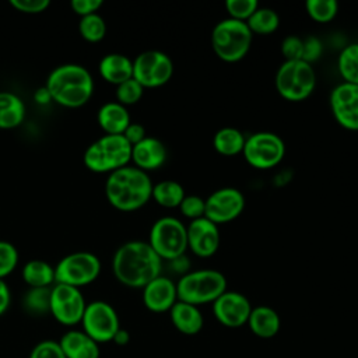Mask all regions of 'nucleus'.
I'll list each match as a JSON object with an SVG mask.
<instances>
[{
	"label": "nucleus",
	"instance_id": "obj_16",
	"mask_svg": "<svg viewBox=\"0 0 358 358\" xmlns=\"http://www.w3.org/2000/svg\"><path fill=\"white\" fill-rule=\"evenodd\" d=\"M252 305L249 299L236 291H225L213 302L214 317L225 327L236 329L248 323Z\"/></svg>",
	"mask_w": 358,
	"mask_h": 358
},
{
	"label": "nucleus",
	"instance_id": "obj_27",
	"mask_svg": "<svg viewBox=\"0 0 358 358\" xmlns=\"http://www.w3.org/2000/svg\"><path fill=\"white\" fill-rule=\"evenodd\" d=\"M246 137L235 127H222L213 137L214 150L225 157H234L243 151Z\"/></svg>",
	"mask_w": 358,
	"mask_h": 358
},
{
	"label": "nucleus",
	"instance_id": "obj_42",
	"mask_svg": "<svg viewBox=\"0 0 358 358\" xmlns=\"http://www.w3.org/2000/svg\"><path fill=\"white\" fill-rule=\"evenodd\" d=\"M70 6L77 15L85 17L96 13L102 7V0H73Z\"/></svg>",
	"mask_w": 358,
	"mask_h": 358
},
{
	"label": "nucleus",
	"instance_id": "obj_10",
	"mask_svg": "<svg viewBox=\"0 0 358 358\" xmlns=\"http://www.w3.org/2000/svg\"><path fill=\"white\" fill-rule=\"evenodd\" d=\"M246 162L256 169L277 166L285 155L282 138L273 131H257L249 136L242 151Z\"/></svg>",
	"mask_w": 358,
	"mask_h": 358
},
{
	"label": "nucleus",
	"instance_id": "obj_20",
	"mask_svg": "<svg viewBox=\"0 0 358 358\" xmlns=\"http://www.w3.org/2000/svg\"><path fill=\"white\" fill-rule=\"evenodd\" d=\"M59 345L66 358H99L101 348L83 330H67L59 340Z\"/></svg>",
	"mask_w": 358,
	"mask_h": 358
},
{
	"label": "nucleus",
	"instance_id": "obj_6",
	"mask_svg": "<svg viewBox=\"0 0 358 358\" xmlns=\"http://www.w3.org/2000/svg\"><path fill=\"white\" fill-rule=\"evenodd\" d=\"M253 41V34L243 21L225 18L221 20L211 32V46L214 53L227 63L242 60Z\"/></svg>",
	"mask_w": 358,
	"mask_h": 358
},
{
	"label": "nucleus",
	"instance_id": "obj_11",
	"mask_svg": "<svg viewBox=\"0 0 358 358\" xmlns=\"http://www.w3.org/2000/svg\"><path fill=\"white\" fill-rule=\"evenodd\" d=\"M81 330L98 344L112 341L116 331L120 329V322L115 308L105 301H92L87 303Z\"/></svg>",
	"mask_w": 358,
	"mask_h": 358
},
{
	"label": "nucleus",
	"instance_id": "obj_24",
	"mask_svg": "<svg viewBox=\"0 0 358 358\" xmlns=\"http://www.w3.org/2000/svg\"><path fill=\"white\" fill-rule=\"evenodd\" d=\"M246 324L255 336L260 338H271L280 331L281 320L273 308L260 305L252 308Z\"/></svg>",
	"mask_w": 358,
	"mask_h": 358
},
{
	"label": "nucleus",
	"instance_id": "obj_25",
	"mask_svg": "<svg viewBox=\"0 0 358 358\" xmlns=\"http://www.w3.org/2000/svg\"><path fill=\"white\" fill-rule=\"evenodd\" d=\"M25 119V103L10 91H0V129L10 130L18 127Z\"/></svg>",
	"mask_w": 358,
	"mask_h": 358
},
{
	"label": "nucleus",
	"instance_id": "obj_43",
	"mask_svg": "<svg viewBox=\"0 0 358 358\" xmlns=\"http://www.w3.org/2000/svg\"><path fill=\"white\" fill-rule=\"evenodd\" d=\"M123 137H124L131 145H134V144L140 143L141 140H144V138L147 137V134H145V129H144L143 124L131 122V123L127 126V129L124 130Z\"/></svg>",
	"mask_w": 358,
	"mask_h": 358
},
{
	"label": "nucleus",
	"instance_id": "obj_15",
	"mask_svg": "<svg viewBox=\"0 0 358 358\" xmlns=\"http://www.w3.org/2000/svg\"><path fill=\"white\" fill-rule=\"evenodd\" d=\"M330 108L336 122L352 131H358V85L340 83L331 90Z\"/></svg>",
	"mask_w": 358,
	"mask_h": 358
},
{
	"label": "nucleus",
	"instance_id": "obj_22",
	"mask_svg": "<svg viewBox=\"0 0 358 358\" xmlns=\"http://www.w3.org/2000/svg\"><path fill=\"white\" fill-rule=\"evenodd\" d=\"M169 316L175 329L185 336L197 334L204 324V319L199 306L182 301H178L171 308Z\"/></svg>",
	"mask_w": 358,
	"mask_h": 358
},
{
	"label": "nucleus",
	"instance_id": "obj_12",
	"mask_svg": "<svg viewBox=\"0 0 358 358\" xmlns=\"http://www.w3.org/2000/svg\"><path fill=\"white\" fill-rule=\"evenodd\" d=\"M173 76L172 59L161 50H145L133 60V78L143 88H157Z\"/></svg>",
	"mask_w": 358,
	"mask_h": 358
},
{
	"label": "nucleus",
	"instance_id": "obj_2",
	"mask_svg": "<svg viewBox=\"0 0 358 358\" xmlns=\"http://www.w3.org/2000/svg\"><path fill=\"white\" fill-rule=\"evenodd\" d=\"M152 182L147 172L134 165L110 172L105 180L108 203L119 211H136L145 206L152 194Z\"/></svg>",
	"mask_w": 358,
	"mask_h": 358
},
{
	"label": "nucleus",
	"instance_id": "obj_18",
	"mask_svg": "<svg viewBox=\"0 0 358 358\" xmlns=\"http://www.w3.org/2000/svg\"><path fill=\"white\" fill-rule=\"evenodd\" d=\"M176 302V282H173L169 277L161 274L143 288V303L151 312H169Z\"/></svg>",
	"mask_w": 358,
	"mask_h": 358
},
{
	"label": "nucleus",
	"instance_id": "obj_32",
	"mask_svg": "<svg viewBox=\"0 0 358 358\" xmlns=\"http://www.w3.org/2000/svg\"><path fill=\"white\" fill-rule=\"evenodd\" d=\"M78 31H80V35L87 42L94 43L103 39L106 34V24H105V20L98 13H94L80 18Z\"/></svg>",
	"mask_w": 358,
	"mask_h": 358
},
{
	"label": "nucleus",
	"instance_id": "obj_46",
	"mask_svg": "<svg viewBox=\"0 0 358 358\" xmlns=\"http://www.w3.org/2000/svg\"><path fill=\"white\" fill-rule=\"evenodd\" d=\"M34 101H35L38 105H42V106L49 105L50 102H53L52 95H50L49 90L46 88V85H42V87H39V88L35 90V92H34Z\"/></svg>",
	"mask_w": 358,
	"mask_h": 358
},
{
	"label": "nucleus",
	"instance_id": "obj_44",
	"mask_svg": "<svg viewBox=\"0 0 358 358\" xmlns=\"http://www.w3.org/2000/svg\"><path fill=\"white\" fill-rule=\"evenodd\" d=\"M166 263H168L171 271L176 273V274H180V277L190 271L189 270L190 268V260L186 257V255H182V256L176 257V259H172V260H169Z\"/></svg>",
	"mask_w": 358,
	"mask_h": 358
},
{
	"label": "nucleus",
	"instance_id": "obj_14",
	"mask_svg": "<svg viewBox=\"0 0 358 358\" xmlns=\"http://www.w3.org/2000/svg\"><path fill=\"white\" fill-rule=\"evenodd\" d=\"M245 208V197L235 187H221L206 199L204 217L214 224H225L238 218Z\"/></svg>",
	"mask_w": 358,
	"mask_h": 358
},
{
	"label": "nucleus",
	"instance_id": "obj_41",
	"mask_svg": "<svg viewBox=\"0 0 358 358\" xmlns=\"http://www.w3.org/2000/svg\"><path fill=\"white\" fill-rule=\"evenodd\" d=\"M322 42L316 36H308L303 39V55L302 60L312 64L322 56Z\"/></svg>",
	"mask_w": 358,
	"mask_h": 358
},
{
	"label": "nucleus",
	"instance_id": "obj_31",
	"mask_svg": "<svg viewBox=\"0 0 358 358\" xmlns=\"http://www.w3.org/2000/svg\"><path fill=\"white\" fill-rule=\"evenodd\" d=\"M24 309L35 316L46 315L50 309V287L29 288L22 298Z\"/></svg>",
	"mask_w": 358,
	"mask_h": 358
},
{
	"label": "nucleus",
	"instance_id": "obj_35",
	"mask_svg": "<svg viewBox=\"0 0 358 358\" xmlns=\"http://www.w3.org/2000/svg\"><path fill=\"white\" fill-rule=\"evenodd\" d=\"M259 8V3L256 0H227L225 10L232 20L246 22L250 15Z\"/></svg>",
	"mask_w": 358,
	"mask_h": 358
},
{
	"label": "nucleus",
	"instance_id": "obj_47",
	"mask_svg": "<svg viewBox=\"0 0 358 358\" xmlns=\"http://www.w3.org/2000/svg\"><path fill=\"white\" fill-rule=\"evenodd\" d=\"M112 341H113L116 345H126V344H129V341H130V334H129V331H127L126 329H122V327H120V329L116 331V334L113 336Z\"/></svg>",
	"mask_w": 358,
	"mask_h": 358
},
{
	"label": "nucleus",
	"instance_id": "obj_7",
	"mask_svg": "<svg viewBox=\"0 0 358 358\" xmlns=\"http://www.w3.org/2000/svg\"><path fill=\"white\" fill-rule=\"evenodd\" d=\"M316 87V73L303 60H284L275 74L278 94L291 102L306 99Z\"/></svg>",
	"mask_w": 358,
	"mask_h": 358
},
{
	"label": "nucleus",
	"instance_id": "obj_33",
	"mask_svg": "<svg viewBox=\"0 0 358 358\" xmlns=\"http://www.w3.org/2000/svg\"><path fill=\"white\" fill-rule=\"evenodd\" d=\"M308 15L320 24L330 22L338 11V4L334 0H308L305 3Z\"/></svg>",
	"mask_w": 358,
	"mask_h": 358
},
{
	"label": "nucleus",
	"instance_id": "obj_28",
	"mask_svg": "<svg viewBox=\"0 0 358 358\" xmlns=\"http://www.w3.org/2000/svg\"><path fill=\"white\" fill-rule=\"evenodd\" d=\"M185 189L176 180H161L152 186L151 199L165 208L179 207L185 199Z\"/></svg>",
	"mask_w": 358,
	"mask_h": 358
},
{
	"label": "nucleus",
	"instance_id": "obj_36",
	"mask_svg": "<svg viewBox=\"0 0 358 358\" xmlns=\"http://www.w3.org/2000/svg\"><path fill=\"white\" fill-rule=\"evenodd\" d=\"M18 264V250L7 241H0V278L10 275Z\"/></svg>",
	"mask_w": 358,
	"mask_h": 358
},
{
	"label": "nucleus",
	"instance_id": "obj_19",
	"mask_svg": "<svg viewBox=\"0 0 358 358\" xmlns=\"http://www.w3.org/2000/svg\"><path fill=\"white\" fill-rule=\"evenodd\" d=\"M131 161L136 168L148 172L161 168L166 161V147L155 137H145L131 145Z\"/></svg>",
	"mask_w": 358,
	"mask_h": 358
},
{
	"label": "nucleus",
	"instance_id": "obj_4",
	"mask_svg": "<svg viewBox=\"0 0 358 358\" xmlns=\"http://www.w3.org/2000/svg\"><path fill=\"white\" fill-rule=\"evenodd\" d=\"M131 161V144L123 134H103L91 143L83 155L85 168L95 173H110Z\"/></svg>",
	"mask_w": 358,
	"mask_h": 358
},
{
	"label": "nucleus",
	"instance_id": "obj_21",
	"mask_svg": "<svg viewBox=\"0 0 358 358\" xmlns=\"http://www.w3.org/2000/svg\"><path fill=\"white\" fill-rule=\"evenodd\" d=\"M101 77L113 85H119L133 78V60L122 53H108L98 64Z\"/></svg>",
	"mask_w": 358,
	"mask_h": 358
},
{
	"label": "nucleus",
	"instance_id": "obj_13",
	"mask_svg": "<svg viewBox=\"0 0 358 358\" xmlns=\"http://www.w3.org/2000/svg\"><path fill=\"white\" fill-rule=\"evenodd\" d=\"M87 302L80 288L57 284L50 287V309L49 313L63 326L73 327L81 323Z\"/></svg>",
	"mask_w": 358,
	"mask_h": 358
},
{
	"label": "nucleus",
	"instance_id": "obj_8",
	"mask_svg": "<svg viewBox=\"0 0 358 358\" xmlns=\"http://www.w3.org/2000/svg\"><path fill=\"white\" fill-rule=\"evenodd\" d=\"M148 243L162 262L176 259L187 249L186 225L175 217H161L150 229Z\"/></svg>",
	"mask_w": 358,
	"mask_h": 358
},
{
	"label": "nucleus",
	"instance_id": "obj_23",
	"mask_svg": "<svg viewBox=\"0 0 358 358\" xmlns=\"http://www.w3.org/2000/svg\"><path fill=\"white\" fill-rule=\"evenodd\" d=\"M96 122L105 134H123L131 123L127 108L116 101L106 102L98 109Z\"/></svg>",
	"mask_w": 358,
	"mask_h": 358
},
{
	"label": "nucleus",
	"instance_id": "obj_3",
	"mask_svg": "<svg viewBox=\"0 0 358 358\" xmlns=\"http://www.w3.org/2000/svg\"><path fill=\"white\" fill-rule=\"evenodd\" d=\"M45 85L53 102L64 108H80L94 94V78L91 73L84 66L76 63L55 67L49 73Z\"/></svg>",
	"mask_w": 358,
	"mask_h": 358
},
{
	"label": "nucleus",
	"instance_id": "obj_45",
	"mask_svg": "<svg viewBox=\"0 0 358 358\" xmlns=\"http://www.w3.org/2000/svg\"><path fill=\"white\" fill-rule=\"evenodd\" d=\"M11 305V291L4 280L0 278V316H3Z\"/></svg>",
	"mask_w": 358,
	"mask_h": 358
},
{
	"label": "nucleus",
	"instance_id": "obj_38",
	"mask_svg": "<svg viewBox=\"0 0 358 358\" xmlns=\"http://www.w3.org/2000/svg\"><path fill=\"white\" fill-rule=\"evenodd\" d=\"M28 358H66V357L59 345V341L42 340L32 347Z\"/></svg>",
	"mask_w": 358,
	"mask_h": 358
},
{
	"label": "nucleus",
	"instance_id": "obj_17",
	"mask_svg": "<svg viewBox=\"0 0 358 358\" xmlns=\"http://www.w3.org/2000/svg\"><path fill=\"white\" fill-rule=\"evenodd\" d=\"M187 248L199 257H211L220 248L218 225L206 217L193 220L186 227Z\"/></svg>",
	"mask_w": 358,
	"mask_h": 358
},
{
	"label": "nucleus",
	"instance_id": "obj_30",
	"mask_svg": "<svg viewBox=\"0 0 358 358\" xmlns=\"http://www.w3.org/2000/svg\"><path fill=\"white\" fill-rule=\"evenodd\" d=\"M337 69L344 83L358 85V42L343 48L337 59Z\"/></svg>",
	"mask_w": 358,
	"mask_h": 358
},
{
	"label": "nucleus",
	"instance_id": "obj_5",
	"mask_svg": "<svg viewBox=\"0 0 358 358\" xmlns=\"http://www.w3.org/2000/svg\"><path fill=\"white\" fill-rule=\"evenodd\" d=\"M225 291V275L221 271L213 268L189 271L185 275H182L176 282L178 301L192 303L196 306L210 302L213 303Z\"/></svg>",
	"mask_w": 358,
	"mask_h": 358
},
{
	"label": "nucleus",
	"instance_id": "obj_34",
	"mask_svg": "<svg viewBox=\"0 0 358 358\" xmlns=\"http://www.w3.org/2000/svg\"><path fill=\"white\" fill-rule=\"evenodd\" d=\"M144 94V88L140 83H137L134 78H130L119 85H116V102H119L123 106L134 105L137 103Z\"/></svg>",
	"mask_w": 358,
	"mask_h": 358
},
{
	"label": "nucleus",
	"instance_id": "obj_1",
	"mask_svg": "<svg viewBox=\"0 0 358 358\" xmlns=\"http://www.w3.org/2000/svg\"><path fill=\"white\" fill-rule=\"evenodd\" d=\"M112 271L120 284L143 289L161 275L162 260L148 242L129 241L116 249L112 257Z\"/></svg>",
	"mask_w": 358,
	"mask_h": 358
},
{
	"label": "nucleus",
	"instance_id": "obj_26",
	"mask_svg": "<svg viewBox=\"0 0 358 358\" xmlns=\"http://www.w3.org/2000/svg\"><path fill=\"white\" fill-rule=\"evenodd\" d=\"M21 275L29 288H48L55 284V267L41 259L27 262Z\"/></svg>",
	"mask_w": 358,
	"mask_h": 358
},
{
	"label": "nucleus",
	"instance_id": "obj_37",
	"mask_svg": "<svg viewBox=\"0 0 358 358\" xmlns=\"http://www.w3.org/2000/svg\"><path fill=\"white\" fill-rule=\"evenodd\" d=\"M179 210L182 215L189 218L190 221L201 218L204 217V211H206V200L194 194L185 196V199L179 206Z\"/></svg>",
	"mask_w": 358,
	"mask_h": 358
},
{
	"label": "nucleus",
	"instance_id": "obj_39",
	"mask_svg": "<svg viewBox=\"0 0 358 358\" xmlns=\"http://www.w3.org/2000/svg\"><path fill=\"white\" fill-rule=\"evenodd\" d=\"M281 53L285 60H302L303 39L289 35L281 42Z\"/></svg>",
	"mask_w": 358,
	"mask_h": 358
},
{
	"label": "nucleus",
	"instance_id": "obj_40",
	"mask_svg": "<svg viewBox=\"0 0 358 358\" xmlns=\"http://www.w3.org/2000/svg\"><path fill=\"white\" fill-rule=\"evenodd\" d=\"M10 6L24 14H39L48 10L49 0H10Z\"/></svg>",
	"mask_w": 358,
	"mask_h": 358
},
{
	"label": "nucleus",
	"instance_id": "obj_9",
	"mask_svg": "<svg viewBox=\"0 0 358 358\" xmlns=\"http://www.w3.org/2000/svg\"><path fill=\"white\" fill-rule=\"evenodd\" d=\"M101 274L99 259L90 252H73L55 266V282L81 288L94 282Z\"/></svg>",
	"mask_w": 358,
	"mask_h": 358
},
{
	"label": "nucleus",
	"instance_id": "obj_29",
	"mask_svg": "<svg viewBox=\"0 0 358 358\" xmlns=\"http://www.w3.org/2000/svg\"><path fill=\"white\" fill-rule=\"evenodd\" d=\"M250 32L255 35H270L280 25L278 14L268 7H259L246 21Z\"/></svg>",
	"mask_w": 358,
	"mask_h": 358
}]
</instances>
